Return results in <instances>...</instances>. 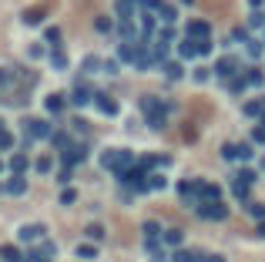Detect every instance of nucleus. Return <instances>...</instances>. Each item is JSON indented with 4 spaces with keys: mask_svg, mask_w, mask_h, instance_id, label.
<instances>
[{
    "mask_svg": "<svg viewBox=\"0 0 265 262\" xmlns=\"http://www.w3.org/2000/svg\"><path fill=\"white\" fill-rule=\"evenodd\" d=\"M134 162H138V158H134L131 151H124V148H111V151H104V155H101V168L114 171V175H118V171L134 168Z\"/></svg>",
    "mask_w": 265,
    "mask_h": 262,
    "instance_id": "nucleus-1",
    "label": "nucleus"
},
{
    "mask_svg": "<svg viewBox=\"0 0 265 262\" xmlns=\"http://www.w3.org/2000/svg\"><path fill=\"white\" fill-rule=\"evenodd\" d=\"M118 182L134 188V192H151V188H148V175H145V168H138V165L128 168V171H118Z\"/></svg>",
    "mask_w": 265,
    "mask_h": 262,
    "instance_id": "nucleus-2",
    "label": "nucleus"
},
{
    "mask_svg": "<svg viewBox=\"0 0 265 262\" xmlns=\"http://www.w3.org/2000/svg\"><path fill=\"white\" fill-rule=\"evenodd\" d=\"M202 178H185V182H178V195H181V202L191 208H198L202 205Z\"/></svg>",
    "mask_w": 265,
    "mask_h": 262,
    "instance_id": "nucleus-3",
    "label": "nucleus"
},
{
    "mask_svg": "<svg viewBox=\"0 0 265 262\" xmlns=\"http://www.w3.org/2000/svg\"><path fill=\"white\" fill-rule=\"evenodd\" d=\"M54 128L44 118H24V138H51Z\"/></svg>",
    "mask_w": 265,
    "mask_h": 262,
    "instance_id": "nucleus-4",
    "label": "nucleus"
},
{
    "mask_svg": "<svg viewBox=\"0 0 265 262\" xmlns=\"http://www.w3.org/2000/svg\"><path fill=\"white\" fill-rule=\"evenodd\" d=\"M198 215L208 219V222H222V219H228V205H222V202H202Z\"/></svg>",
    "mask_w": 265,
    "mask_h": 262,
    "instance_id": "nucleus-5",
    "label": "nucleus"
},
{
    "mask_svg": "<svg viewBox=\"0 0 265 262\" xmlns=\"http://www.w3.org/2000/svg\"><path fill=\"white\" fill-rule=\"evenodd\" d=\"M67 101H71L74 108H84V104H91V101H94V91H91V88H88L84 81H77V84H74V91H71V98H67Z\"/></svg>",
    "mask_w": 265,
    "mask_h": 262,
    "instance_id": "nucleus-6",
    "label": "nucleus"
},
{
    "mask_svg": "<svg viewBox=\"0 0 265 262\" xmlns=\"http://www.w3.org/2000/svg\"><path fill=\"white\" fill-rule=\"evenodd\" d=\"M84 158H88V145H71L67 151H60V162H64L67 168H71V165H81Z\"/></svg>",
    "mask_w": 265,
    "mask_h": 262,
    "instance_id": "nucleus-7",
    "label": "nucleus"
},
{
    "mask_svg": "<svg viewBox=\"0 0 265 262\" xmlns=\"http://www.w3.org/2000/svg\"><path fill=\"white\" fill-rule=\"evenodd\" d=\"M94 104H97V111L101 114H118V101H114L111 94H104V91H94Z\"/></svg>",
    "mask_w": 265,
    "mask_h": 262,
    "instance_id": "nucleus-8",
    "label": "nucleus"
},
{
    "mask_svg": "<svg viewBox=\"0 0 265 262\" xmlns=\"http://www.w3.org/2000/svg\"><path fill=\"white\" fill-rule=\"evenodd\" d=\"M215 74L218 77H235L238 74V61H235V57H218V61H215Z\"/></svg>",
    "mask_w": 265,
    "mask_h": 262,
    "instance_id": "nucleus-9",
    "label": "nucleus"
},
{
    "mask_svg": "<svg viewBox=\"0 0 265 262\" xmlns=\"http://www.w3.org/2000/svg\"><path fill=\"white\" fill-rule=\"evenodd\" d=\"M44 232H47V229H44L40 222H34V225H24V229L17 232V239L20 242H37V239H44Z\"/></svg>",
    "mask_w": 265,
    "mask_h": 262,
    "instance_id": "nucleus-10",
    "label": "nucleus"
},
{
    "mask_svg": "<svg viewBox=\"0 0 265 262\" xmlns=\"http://www.w3.org/2000/svg\"><path fill=\"white\" fill-rule=\"evenodd\" d=\"M178 57H181V61H191V57H198V37H188V34H185V40L178 44Z\"/></svg>",
    "mask_w": 265,
    "mask_h": 262,
    "instance_id": "nucleus-11",
    "label": "nucleus"
},
{
    "mask_svg": "<svg viewBox=\"0 0 265 262\" xmlns=\"http://www.w3.org/2000/svg\"><path fill=\"white\" fill-rule=\"evenodd\" d=\"M141 111H145V118H151V114H165V108H161V101L154 94H145L141 98Z\"/></svg>",
    "mask_w": 265,
    "mask_h": 262,
    "instance_id": "nucleus-12",
    "label": "nucleus"
},
{
    "mask_svg": "<svg viewBox=\"0 0 265 262\" xmlns=\"http://www.w3.org/2000/svg\"><path fill=\"white\" fill-rule=\"evenodd\" d=\"M3 192H7V195H24V192H27V178L14 171V175H10V182L3 185Z\"/></svg>",
    "mask_w": 265,
    "mask_h": 262,
    "instance_id": "nucleus-13",
    "label": "nucleus"
},
{
    "mask_svg": "<svg viewBox=\"0 0 265 262\" xmlns=\"http://www.w3.org/2000/svg\"><path fill=\"white\" fill-rule=\"evenodd\" d=\"M81 71H84V74H101V71H104V61L97 54H88L81 61Z\"/></svg>",
    "mask_w": 265,
    "mask_h": 262,
    "instance_id": "nucleus-14",
    "label": "nucleus"
},
{
    "mask_svg": "<svg viewBox=\"0 0 265 262\" xmlns=\"http://www.w3.org/2000/svg\"><path fill=\"white\" fill-rule=\"evenodd\" d=\"M64 104H67V98H64V94H47V98H44L47 114H60V111H64Z\"/></svg>",
    "mask_w": 265,
    "mask_h": 262,
    "instance_id": "nucleus-15",
    "label": "nucleus"
},
{
    "mask_svg": "<svg viewBox=\"0 0 265 262\" xmlns=\"http://www.w3.org/2000/svg\"><path fill=\"white\" fill-rule=\"evenodd\" d=\"M121 37L124 40H141V27H138L131 17H124L121 20Z\"/></svg>",
    "mask_w": 265,
    "mask_h": 262,
    "instance_id": "nucleus-16",
    "label": "nucleus"
},
{
    "mask_svg": "<svg viewBox=\"0 0 265 262\" xmlns=\"http://www.w3.org/2000/svg\"><path fill=\"white\" fill-rule=\"evenodd\" d=\"M198 192H202V202H218V198H222V188L205 182V178H202V188H198Z\"/></svg>",
    "mask_w": 265,
    "mask_h": 262,
    "instance_id": "nucleus-17",
    "label": "nucleus"
},
{
    "mask_svg": "<svg viewBox=\"0 0 265 262\" xmlns=\"http://www.w3.org/2000/svg\"><path fill=\"white\" fill-rule=\"evenodd\" d=\"M47 141H51V148H57V151H67V148H71V134H67V131H54Z\"/></svg>",
    "mask_w": 265,
    "mask_h": 262,
    "instance_id": "nucleus-18",
    "label": "nucleus"
},
{
    "mask_svg": "<svg viewBox=\"0 0 265 262\" xmlns=\"http://www.w3.org/2000/svg\"><path fill=\"white\" fill-rule=\"evenodd\" d=\"M188 37H208L211 31H208V24L205 20H188V31H185Z\"/></svg>",
    "mask_w": 265,
    "mask_h": 262,
    "instance_id": "nucleus-19",
    "label": "nucleus"
},
{
    "mask_svg": "<svg viewBox=\"0 0 265 262\" xmlns=\"http://www.w3.org/2000/svg\"><path fill=\"white\" fill-rule=\"evenodd\" d=\"M138 17H141V34H151L154 27H158V17H154V10H141Z\"/></svg>",
    "mask_w": 265,
    "mask_h": 262,
    "instance_id": "nucleus-20",
    "label": "nucleus"
},
{
    "mask_svg": "<svg viewBox=\"0 0 265 262\" xmlns=\"http://www.w3.org/2000/svg\"><path fill=\"white\" fill-rule=\"evenodd\" d=\"M0 259H3V262H27V259H24V252L14 249V245H0Z\"/></svg>",
    "mask_w": 265,
    "mask_h": 262,
    "instance_id": "nucleus-21",
    "label": "nucleus"
},
{
    "mask_svg": "<svg viewBox=\"0 0 265 262\" xmlns=\"http://www.w3.org/2000/svg\"><path fill=\"white\" fill-rule=\"evenodd\" d=\"M74 252H77V259H88V262L97 259V245H94V242H77Z\"/></svg>",
    "mask_w": 265,
    "mask_h": 262,
    "instance_id": "nucleus-22",
    "label": "nucleus"
},
{
    "mask_svg": "<svg viewBox=\"0 0 265 262\" xmlns=\"http://www.w3.org/2000/svg\"><path fill=\"white\" fill-rule=\"evenodd\" d=\"M27 168H30V162H27V155H24V151H17V155H10V171H17V175H24Z\"/></svg>",
    "mask_w": 265,
    "mask_h": 262,
    "instance_id": "nucleus-23",
    "label": "nucleus"
},
{
    "mask_svg": "<svg viewBox=\"0 0 265 262\" xmlns=\"http://www.w3.org/2000/svg\"><path fill=\"white\" fill-rule=\"evenodd\" d=\"M51 67H54V71H67V54H64L60 47L51 51Z\"/></svg>",
    "mask_w": 265,
    "mask_h": 262,
    "instance_id": "nucleus-24",
    "label": "nucleus"
},
{
    "mask_svg": "<svg viewBox=\"0 0 265 262\" xmlns=\"http://www.w3.org/2000/svg\"><path fill=\"white\" fill-rule=\"evenodd\" d=\"M245 81L252 84V88H262V84H265V71H262V67H248V71H245Z\"/></svg>",
    "mask_w": 265,
    "mask_h": 262,
    "instance_id": "nucleus-25",
    "label": "nucleus"
},
{
    "mask_svg": "<svg viewBox=\"0 0 265 262\" xmlns=\"http://www.w3.org/2000/svg\"><path fill=\"white\" fill-rule=\"evenodd\" d=\"M161 71H165L168 81H178V77H181V64H178V61H165V64H161Z\"/></svg>",
    "mask_w": 265,
    "mask_h": 262,
    "instance_id": "nucleus-26",
    "label": "nucleus"
},
{
    "mask_svg": "<svg viewBox=\"0 0 265 262\" xmlns=\"http://www.w3.org/2000/svg\"><path fill=\"white\" fill-rule=\"evenodd\" d=\"M198 259H202V252H191V249H178L171 256V262H198Z\"/></svg>",
    "mask_w": 265,
    "mask_h": 262,
    "instance_id": "nucleus-27",
    "label": "nucleus"
},
{
    "mask_svg": "<svg viewBox=\"0 0 265 262\" xmlns=\"http://www.w3.org/2000/svg\"><path fill=\"white\" fill-rule=\"evenodd\" d=\"M158 17L165 20V24H175V20H178V10H175L171 3H161V7H158Z\"/></svg>",
    "mask_w": 265,
    "mask_h": 262,
    "instance_id": "nucleus-28",
    "label": "nucleus"
},
{
    "mask_svg": "<svg viewBox=\"0 0 265 262\" xmlns=\"http://www.w3.org/2000/svg\"><path fill=\"white\" fill-rule=\"evenodd\" d=\"M245 88H248L245 74H235V77H232V81H228V91H232V94H242V91H245Z\"/></svg>",
    "mask_w": 265,
    "mask_h": 262,
    "instance_id": "nucleus-29",
    "label": "nucleus"
},
{
    "mask_svg": "<svg viewBox=\"0 0 265 262\" xmlns=\"http://www.w3.org/2000/svg\"><path fill=\"white\" fill-rule=\"evenodd\" d=\"M161 239H165V245H181V242H185V235H181V229H168V232H165Z\"/></svg>",
    "mask_w": 265,
    "mask_h": 262,
    "instance_id": "nucleus-30",
    "label": "nucleus"
},
{
    "mask_svg": "<svg viewBox=\"0 0 265 262\" xmlns=\"http://www.w3.org/2000/svg\"><path fill=\"white\" fill-rule=\"evenodd\" d=\"M84 235H88V239H91V242H101V239H104V225H88V229H84Z\"/></svg>",
    "mask_w": 265,
    "mask_h": 262,
    "instance_id": "nucleus-31",
    "label": "nucleus"
},
{
    "mask_svg": "<svg viewBox=\"0 0 265 262\" xmlns=\"http://www.w3.org/2000/svg\"><path fill=\"white\" fill-rule=\"evenodd\" d=\"M141 232H145V239H158V235H161V225H158V222H151V219H148V222L141 225Z\"/></svg>",
    "mask_w": 265,
    "mask_h": 262,
    "instance_id": "nucleus-32",
    "label": "nucleus"
},
{
    "mask_svg": "<svg viewBox=\"0 0 265 262\" xmlns=\"http://www.w3.org/2000/svg\"><path fill=\"white\" fill-rule=\"evenodd\" d=\"M94 31H97V34H111V31H114V20L111 17H97L94 20Z\"/></svg>",
    "mask_w": 265,
    "mask_h": 262,
    "instance_id": "nucleus-33",
    "label": "nucleus"
},
{
    "mask_svg": "<svg viewBox=\"0 0 265 262\" xmlns=\"http://www.w3.org/2000/svg\"><path fill=\"white\" fill-rule=\"evenodd\" d=\"M134 7H138L134 0H118V14H121V20H124V17H131V14H134Z\"/></svg>",
    "mask_w": 265,
    "mask_h": 262,
    "instance_id": "nucleus-34",
    "label": "nucleus"
},
{
    "mask_svg": "<svg viewBox=\"0 0 265 262\" xmlns=\"http://www.w3.org/2000/svg\"><path fill=\"white\" fill-rule=\"evenodd\" d=\"M242 111H245V114H252V118H262L265 104H262V101H248V104H245V108H242Z\"/></svg>",
    "mask_w": 265,
    "mask_h": 262,
    "instance_id": "nucleus-35",
    "label": "nucleus"
},
{
    "mask_svg": "<svg viewBox=\"0 0 265 262\" xmlns=\"http://www.w3.org/2000/svg\"><path fill=\"white\" fill-rule=\"evenodd\" d=\"M10 148H14V134L7 128H0V151H10Z\"/></svg>",
    "mask_w": 265,
    "mask_h": 262,
    "instance_id": "nucleus-36",
    "label": "nucleus"
},
{
    "mask_svg": "<svg viewBox=\"0 0 265 262\" xmlns=\"http://www.w3.org/2000/svg\"><path fill=\"white\" fill-rule=\"evenodd\" d=\"M248 188H252V185H245V182H238V178L232 182V192H235V198H248Z\"/></svg>",
    "mask_w": 265,
    "mask_h": 262,
    "instance_id": "nucleus-37",
    "label": "nucleus"
},
{
    "mask_svg": "<svg viewBox=\"0 0 265 262\" xmlns=\"http://www.w3.org/2000/svg\"><path fill=\"white\" fill-rule=\"evenodd\" d=\"M222 158L225 162H235L238 158V145H222Z\"/></svg>",
    "mask_w": 265,
    "mask_h": 262,
    "instance_id": "nucleus-38",
    "label": "nucleus"
},
{
    "mask_svg": "<svg viewBox=\"0 0 265 262\" xmlns=\"http://www.w3.org/2000/svg\"><path fill=\"white\" fill-rule=\"evenodd\" d=\"M10 84H14V74H10L7 67H0V91H7Z\"/></svg>",
    "mask_w": 265,
    "mask_h": 262,
    "instance_id": "nucleus-39",
    "label": "nucleus"
},
{
    "mask_svg": "<svg viewBox=\"0 0 265 262\" xmlns=\"http://www.w3.org/2000/svg\"><path fill=\"white\" fill-rule=\"evenodd\" d=\"M248 54H252V57H262L265 54V44H262V40H248Z\"/></svg>",
    "mask_w": 265,
    "mask_h": 262,
    "instance_id": "nucleus-40",
    "label": "nucleus"
},
{
    "mask_svg": "<svg viewBox=\"0 0 265 262\" xmlns=\"http://www.w3.org/2000/svg\"><path fill=\"white\" fill-rule=\"evenodd\" d=\"M40 256H44V259H47V256H57V245L51 242V239H44V242H40Z\"/></svg>",
    "mask_w": 265,
    "mask_h": 262,
    "instance_id": "nucleus-41",
    "label": "nucleus"
},
{
    "mask_svg": "<svg viewBox=\"0 0 265 262\" xmlns=\"http://www.w3.org/2000/svg\"><path fill=\"white\" fill-rule=\"evenodd\" d=\"M47 44L60 47V27H47Z\"/></svg>",
    "mask_w": 265,
    "mask_h": 262,
    "instance_id": "nucleus-42",
    "label": "nucleus"
},
{
    "mask_svg": "<svg viewBox=\"0 0 265 262\" xmlns=\"http://www.w3.org/2000/svg\"><path fill=\"white\" fill-rule=\"evenodd\" d=\"M165 185H168V182H165L161 175H148V188H151V192H158V188H165Z\"/></svg>",
    "mask_w": 265,
    "mask_h": 262,
    "instance_id": "nucleus-43",
    "label": "nucleus"
},
{
    "mask_svg": "<svg viewBox=\"0 0 265 262\" xmlns=\"http://www.w3.org/2000/svg\"><path fill=\"white\" fill-rule=\"evenodd\" d=\"M232 40H242V44H248V27H235V31H232Z\"/></svg>",
    "mask_w": 265,
    "mask_h": 262,
    "instance_id": "nucleus-44",
    "label": "nucleus"
},
{
    "mask_svg": "<svg viewBox=\"0 0 265 262\" xmlns=\"http://www.w3.org/2000/svg\"><path fill=\"white\" fill-rule=\"evenodd\" d=\"M198 54H202V57L211 54V37H198Z\"/></svg>",
    "mask_w": 265,
    "mask_h": 262,
    "instance_id": "nucleus-45",
    "label": "nucleus"
},
{
    "mask_svg": "<svg viewBox=\"0 0 265 262\" xmlns=\"http://www.w3.org/2000/svg\"><path fill=\"white\" fill-rule=\"evenodd\" d=\"M235 178H238V182H245V185H252V182H255V171H252V168H242Z\"/></svg>",
    "mask_w": 265,
    "mask_h": 262,
    "instance_id": "nucleus-46",
    "label": "nucleus"
},
{
    "mask_svg": "<svg viewBox=\"0 0 265 262\" xmlns=\"http://www.w3.org/2000/svg\"><path fill=\"white\" fill-rule=\"evenodd\" d=\"M248 212H252L255 219H265V205H259V202H248Z\"/></svg>",
    "mask_w": 265,
    "mask_h": 262,
    "instance_id": "nucleus-47",
    "label": "nucleus"
},
{
    "mask_svg": "<svg viewBox=\"0 0 265 262\" xmlns=\"http://www.w3.org/2000/svg\"><path fill=\"white\" fill-rule=\"evenodd\" d=\"M248 27H265V14H259V10H255V14L248 17Z\"/></svg>",
    "mask_w": 265,
    "mask_h": 262,
    "instance_id": "nucleus-48",
    "label": "nucleus"
},
{
    "mask_svg": "<svg viewBox=\"0 0 265 262\" xmlns=\"http://www.w3.org/2000/svg\"><path fill=\"white\" fill-rule=\"evenodd\" d=\"M34 168H37L40 175H47V171L54 168V165H51V158H40V162H37V165H34Z\"/></svg>",
    "mask_w": 265,
    "mask_h": 262,
    "instance_id": "nucleus-49",
    "label": "nucleus"
},
{
    "mask_svg": "<svg viewBox=\"0 0 265 262\" xmlns=\"http://www.w3.org/2000/svg\"><path fill=\"white\" fill-rule=\"evenodd\" d=\"M71 128H74L77 134H84V131H88V121H84V118H74V121H71Z\"/></svg>",
    "mask_w": 265,
    "mask_h": 262,
    "instance_id": "nucleus-50",
    "label": "nucleus"
},
{
    "mask_svg": "<svg viewBox=\"0 0 265 262\" xmlns=\"http://www.w3.org/2000/svg\"><path fill=\"white\" fill-rule=\"evenodd\" d=\"M74 198H77V195H74V192H71V188H64V192H60V205H71Z\"/></svg>",
    "mask_w": 265,
    "mask_h": 262,
    "instance_id": "nucleus-51",
    "label": "nucleus"
},
{
    "mask_svg": "<svg viewBox=\"0 0 265 262\" xmlns=\"http://www.w3.org/2000/svg\"><path fill=\"white\" fill-rule=\"evenodd\" d=\"M252 155H255V151H252V145H238V158H242V162H248Z\"/></svg>",
    "mask_w": 265,
    "mask_h": 262,
    "instance_id": "nucleus-52",
    "label": "nucleus"
},
{
    "mask_svg": "<svg viewBox=\"0 0 265 262\" xmlns=\"http://www.w3.org/2000/svg\"><path fill=\"white\" fill-rule=\"evenodd\" d=\"M161 3H165V0H141V7H145V10H154V14H158Z\"/></svg>",
    "mask_w": 265,
    "mask_h": 262,
    "instance_id": "nucleus-53",
    "label": "nucleus"
},
{
    "mask_svg": "<svg viewBox=\"0 0 265 262\" xmlns=\"http://www.w3.org/2000/svg\"><path fill=\"white\" fill-rule=\"evenodd\" d=\"M104 74H118V61H114V57L111 61H104Z\"/></svg>",
    "mask_w": 265,
    "mask_h": 262,
    "instance_id": "nucleus-54",
    "label": "nucleus"
},
{
    "mask_svg": "<svg viewBox=\"0 0 265 262\" xmlns=\"http://www.w3.org/2000/svg\"><path fill=\"white\" fill-rule=\"evenodd\" d=\"M57 182H60V185H67V182H71V168H64V171H57Z\"/></svg>",
    "mask_w": 265,
    "mask_h": 262,
    "instance_id": "nucleus-55",
    "label": "nucleus"
},
{
    "mask_svg": "<svg viewBox=\"0 0 265 262\" xmlns=\"http://www.w3.org/2000/svg\"><path fill=\"white\" fill-rule=\"evenodd\" d=\"M195 81H208V67H195Z\"/></svg>",
    "mask_w": 265,
    "mask_h": 262,
    "instance_id": "nucleus-56",
    "label": "nucleus"
},
{
    "mask_svg": "<svg viewBox=\"0 0 265 262\" xmlns=\"http://www.w3.org/2000/svg\"><path fill=\"white\" fill-rule=\"evenodd\" d=\"M198 262H225V259H222V256H202Z\"/></svg>",
    "mask_w": 265,
    "mask_h": 262,
    "instance_id": "nucleus-57",
    "label": "nucleus"
},
{
    "mask_svg": "<svg viewBox=\"0 0 265 262\" xmlns=\"http://www.w3.org/2000/svg\"><path fill=\"white\" fill-rule=\"evenodd\" d=\"M252 138H255V141H265V128H259L255 134H252Z\"/></svg>",
    "mask_w": 265,
    "mask_h": 262,
    "instance_id": "nucleus-58",
    "label": "nucleus"
},
{
    "mask_svg": "<svg viewBox=\"0 0 265 262\" xmlns=\"http://www.w3.org/2000/svg\"><path fill=\"white\" fill-rule=\"evenodd\" d=\"M248 3H252V7H262V3H265V0H248Z\"/></svg>",
    "mask_w": 265,
    "mask_h": 262,
    "instance_id": "nucleus-59",
    "label": "nucleus"
},
{
    "mask_svg": "<svg viewBox=\"0 0 265 262\" xmlns=\"http://www.w3.org/2000/svg\"><path fill=\"white\" fill-rule=\"evenodd\" d=\"M259 121H262V128H265V111H262V118H259Z\"/></svg>",
    "mask_w": 265,
    "mask_h": 262,
    "instance_id": "nucleus-60",
    "label": "nucleus"
},
{
    "mask_svg": "<svg viewBox=\"0 0 265 262\" xmlns=\"http://www.w3.org/2000/svg\"><path fill=\"white\" fill-rule=\"evenodd\" d=\"M181 3H195V0H181Z\"/></svg>",
    "mask_w": 265,
    "mask_h": 262,
    "instance_id": "nucleus-61",
    "label": "nucleus"
},
{
    "mask_svg": "<svg viewBox=\"0 0 265 262\" xmlns=\"http://www.w3.org/2000/svg\"><path fill=\"white\" fill-rule=\"evenodd\" d=\"M0 171H3V162H0Z\"/></svg>",
    "mask_w": 265,
    "mask_h": 262,
    "instance_id": "nucleus-62",
    "label": "nucleus"
},
{
    "mask_svg": "<svg viewBox=\"0 0 265 262\" xmlns=\"http://www.w3.org/2000/svg\"><path fill=\"white\" fill-rule=\"evenodd\" d=\"M40 262H51V259H40Z\"/></svg>",
    "mask_w": 265,
    "mask_h": 262,
    "instance_id": "nucleus-63",
    "label": "nucleus"
},
{
    "mask_svg": "<svg viewBox=\"0 0 265 262\" xmlns=\"http://www.w3.org/2000/svg\"><path fill=\"white\" fill-rule=\"evenodd\" d=\"M262 104H265V98H262Z\"/></svg>",
    "mask_w": 265,
    "mask_h": 262,
    "instance_id": "nucleus-64",
    "label": "nucleus"
}]
</instances>
